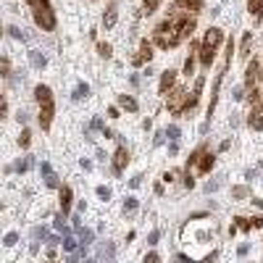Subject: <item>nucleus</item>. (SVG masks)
<instances>
[{"instance_id": "18", "label": "nucleus", "mask_w": 263, "mask_h": 263, "mask_svg": "<svg viewBox=\"0 0 263 263\" xmlns=\"http://www.w3.org/2000/svg\"><path fill=\"white\" fill-rule=\"evenodd\" d=\"M247 11L253 14L255 21H261V16H263V0H247Z\"/></svg>"}, {"instance_id": "53", "label": "nucleus", "mask_w": 263, "mask_h": 263, "mask_svg": "<svg viewBox=\"0 0 263 263\" xmlns=\"http://www.w3.org/2000/svg\"><path fill=\"white\" fill-rule=\"evenodd\" d=\"M253 205H258V208H263V197H253Z\"/></svg>"}, {"instance_id": "7", "label": "nucleus", "mask_w": 263, "mask_h": 263, "mask_svg": "<svg viewBox=\"0 0 263 263\" xmlns=\"http://www.w3.org/2000/svg\"><path fill=\"white\" fill-rule=\"evenodd\" d=\"M126 163H129V150H126L124 145H121L119 150H116V156H113V174L119 176L121 171L126 169Z\"/></svg>"}, {"instance_id": "11", "label": "nucleus", "mask_w": 263, "mask_h": 263, "mask_svg": "<svg viewBox=\"0 0 263 263\" xmlns=\"http://www.w3.org/2000/svg\"><path fill=\"white\" fill-rule=\"evenodd\" d=\"M197 61H200V66L208 69L210 63L216 61V50H213V48H205V45H200V50H197Z\"/></svg>"}, {"instance_id": "37", "label": "nucleus", "mask_w": 263, "mask_h": 263, "mask_svg": "<svg viewBox=\"0 0 263 263\" xmlns=\"http://www.w3.org/2000/svg\"><path fill=\"white\" fill-rule=\"evenodd\" d=\"M250 221H253V229H263V216H253Z\"/></svg>"}, {"instance_id": "45", "label": "nucleus", "mask_w": 263, "mask_h": 263, "mask_svg": "<svg viewBox=\"0 0 263 263\" xmlns=\"http://www.w3.org/2000/svg\"><path fill=\"white\" fill-rule=\"evenodd\" d=\"M100 255H103V258H105V255H108V258H111V255H113V245L103 247V250H100Z\"/></svg>"}, {"instance_id": "36", "label": "nucleus", "mask_w": 263, "mask_h": 263, "mask_svg": "<svg viewBox=\"0 0 263 263\" xmlns=\"http://www.w3.org/2000/svg\"><path fill=\"white\" fill-rule=\"evenodd\" d=\"M98 197H103V200H108V197H111V190H108V187H98Z\"/></svg>"}, {"instance_id": "12", "label": "nucleus", "mask_w": 263, "mask_h": 263, "mask_svg": "<svg viewBox=\"0 0 263 263\" xmlns=\"http://www.w3.org/2000/svg\"><path fill=\"white\" fill-rule=\"evenodd\" d=\"M247 126H250V129H255V132H263V111H261V108H253V111H250Z\"/></svg>"}, {"instance_id": "17", "label": "nucleus", "mask_w": 263, "mask_h": 263, "mask_svg": "<svg viewBox=\"0 0 263 263\" xmlns=\"http://www.w3.org/2000/svg\"><path fill=\"white\" fill-rule=\"evenodd\" d=\"M137 55L142 58L145 63H150V58H153V42H147V40H142L140 42V50H137Z\"/></svg>"}, {"instance_id": "40", "label": "nucleus", "mask_w": 263, "mask_h": 263, "mask_svg": "<svg viewBox=\"0 0 263 263\" xmlns=\"http://www.w3.org/2000/svg\"><path fill=\"white\" fill-rule=\"evenodd\" d=\"M5 111H8V103H5V98H3V95H0V119L5 116Z\"/></svg>"}, {"instance_id": "29", "label": "nucleus", "mask_w": 263, "mask_h": 263, "mask_svg": "<svg viewBox=\"0 0 263 263\" xmlns=\"http://www.w3.org/2000/svg\"><path fill=\"white\" fill-rule=\"evenodd\" d=\"M32 11H40V8H50V0H29Z\"/></svg>"}, {"instance_id": "6", "label": "nucleus", "mask_w": 263, "mask_h": 263, "mask_svg": "<svg viewBox=\"0 0 263 263\" xmlns=\"http://www.w3.org/2000/svg\"><path fill=\"white\" fill-rule=\"evenodd\" d=\"M53 113H55V103H42L40 105V126L42 129H50V124H53Z\"/></svg>"}, {"instance_id": "14", "label": "nucleus", "mask_w": 263, "mask_h": 263, "mask_svg": "<svg viewBox=\"0 0 263 263\" xmlns=\"http://www.w3.org/2000/svg\"><path fill=\"white\" fill-rule=\"evenodd\" d=\"M192 32H195V16H187L182 24H179V35H182V40H190Z\"/></svg>"}, {"instance_id": "20", "label": "nucleus", "mask_w": 263, "mask_h": 263, "mask_svg": "<svg viewBox=\"0 0 263 263\" xmlns=\"http://www.w3.org/2000/svg\"><path fill=\"white\" fill-rule=\"evenodd\" d=\"M61 208H63V213L71 208V187H61Z\"/></svg>"}, {"instance_id": "8", "label": "nucleus", "mask_w": 263, "mask_h": 263, "mask_svg": "<svg viewBox=\"0 0 263 263\" xmlns=\"http://www.w3.org/2000/svg\"><path fill=\"white\" fill-rule=\"evenodd\" d=\"M174 85H176V71H174V69H166V71L161 74V85H158V92L166 95Z\"/></svg>"}, {"instance_id": "41", "label": "nucleus", "mask_w": 263, "mask_h": 263, "mask_svg": "<svg viewBox=\"0 0 263 263\" xmlns=\"http://www.w3.org/2000/svg\"><path fill=\"white\" fill-rule=\"evenodd\" d=\"M247 253H250V245H240V247H237V255H240V258H245Z\"/></svg>"}, {"instance_id": "5", "label": "nucleus", "mask_w": 263, "mask_h": 263, "mask_svg": "<svg viewBox=\"0 0 263 263\" xmlns=\"http://www.w3.org/2000/svg\"><path fill=\"white\" fill-rule=\"evenodd\" d=\"M35 21H37V27H42L45 32L55 29V16H53V8H40V11H35Z\"/></svg>"}, {"instance_id": "47", "label": "nucleus", "mask_w": 263, "mask_h": 263, "mask_svg": "<svg viewBox=\"0 0 263 263\" xmlns=\"http://www.w3.org/2000/svg\"><path fill=\"white\" fill-rule=\"evenodd\" d=\"M255 176H258V171H255V169H247L245 171V179H255Z\"/></svg>"}, {"instance_id": "39", "label": "nucleus", "mask_w": 263, "mask_h": 263, "mask_svg": "<svg viewBox=\"0 0 263 263\" xmlns=\"http://www.w3.org/2000/svg\"><path fill=\"white\" fill-rule=\"evenodd\" d=\"M140 184H142V176H140V174L134 176V179H129V187H132V190H137Z\"/></svg>"}, {"instance_id": "38", "label": "nucleus", "mask_w": 263, "mask_h": 263, "mask_svg": "<svg viewBox=\"0 0 263 263\" xmlns=\"http://www.w3.org/2000/svg\"><path fill=\"white\" fill-rule=\"evenodd\" d=\"M184 187H195V179H192V174H190V171H187V174H184Z\"/></svg>"}, {"instance_id": "28", "label": "nucleus", "mask_w": 263, "mask_h": 263, "mask_svg": "<svg viewBox=\"0 0 263 263\" xmlns=\"http://www.w3.org/2000/svg\"><path fill=\"white\" fill-rule=\"evenodd\" d=\"M203 85H205V76H197L195 87H192V95H197V98H200V95H203Z\"/></svg>"}, {"instance_id": "42", "label": "nucleus", "mask_w": 263, "mask_h": 263, "mask_svg": "<svg viewBox=\"0 0 263 263\" xmlns=\"http://www.w3.org/2000/svg\"><path fill=\"white\" fill-rule=\"evenodd\" d=\"M163 137H166L163 132H156V137H153V145H163Z\"/></svg>"}, {"instance_id": "4", "label": "nucleus", "mask_w": 263, "mask_h": 263, "mask_svg": "<svg viewBox=\"0 0 263 263\" xmlns=\"http://www.w3.org/2000/svg\"><path fill=\"white\" fill-rule=\"evenodd\" d=\"M261 61H250L247 63V69H245V87L250 89V87H258V82H261Z\"/></svg>"}, {"instance_id": "15", "label": "nucleus", "mask_w": 263, "mask_h": 263, "mask_svg": "<svg viewBox=\"0 0 263 263\" xmlns=\"http://www.w3.org/2000/svg\"><path fill=\"white\" fill-rule=\"evenodd\" d=\"M35 98H37V103L42 105V103H50V100H53V92H50L48 85H37V87H35Z\"/></svg>"}, {"instance_id": "26", "label": "nucleus", "mask_w": 263, "mask_h": 263, "mask_svg": "<svg viewBox=\"0 0 263 263\" xmlns=\"http://www.w3.org/2000/svg\"><path fill=\"white\" fill-rule=\"evenodd\" d=\"M98 53L103 55V58H111V55H113V48H111L108 42H98Z\"/></svg>"}, {"instance_id": "19", "label": "nucleus", "mask_w": 263, "mask_h": 263, "mask_svg": "<svg viewBox=\"0 0 263 263\" xmlns=\"http://www.w3.org/2000/svg\"><path fill=\"white\" fill-rule=\"evenodd\" d=\"M232 197H234V200H247V197H250V187L237 184V187H232Z\"/></svg>"}, {"instance_id": "44", "label": "nucleus", "mask_w": 263, "mask_h": 263, "mask_svg": "<svg viewBox=\"0 0 263 263\" xmlns=\"http://www.w3.org/2000/svg\"><path fill=\"white\" fill-rule=\"evenodd\" d=\"M242 92H245V89H242V87H234V95H232V98H234V100H242V98H245V95H242Z\"/></svg>"}, {"instance_id": "46", "label": "nucleus", "mask_w": 263, "mask_h": 263, "mask_svg": "<svg viewBox=\"0 0 263 263\" xmlns=\"http://www.w3.org/2000/svg\"><path fill=\"white\" fill-rule=\"evenodd\" d=\"M142 63H145V61H142V58H140V55H137V53H134V55H132V66H142Z\"/></svg>"}, {"instance_id": "13", "label": "nucleus", "mask_w": 263, "mask_h": 263, "mask_svg": "<svg viewBox=\"0 0 263 263\" xmlns=\"http://www.w3.org/2000/svg\"><path fill=\"white\" fill-rule=\"evenodd\" d=\"M250 50H253V32H245V35H242V42H240V58L242 61L250 58Z\"/></svg>"}, {"instance_id": "3", "label": "nucleus", "mask_w": 263, "mask_h": 263, "mask_svg": "<svg viewBox=\"0 0 263 263\" xmlns=\"http://www.w3.org/2000/svg\"><path fill=\"white\" fill-rule=\"evenodd\" d=\"M221 42H224V29H219V27H208V29H205V35H203V42H200V45L219 50Z\"/></svg>"}, {"instance_id": "1", "label": "nucleus", "mask_w": 263, "mask_h": 263, "mask_svg": "<svg viewBox=\"0 0 263 263\" xmlns=\"http://www.w3.org/2000/svg\"><path fill=\"white\" fill-rule=\"evenodd\" d=\"M153 42L158 45L161 50H171L182 42V35H179V27H174L171 21H161L153 32Z\"/></svg>"}, {"instance_id": "48", "label": "nucleus", "mask_w": 263, "mask_h": 263, "mask_svg": "<svg viewBox=\"0 0 263 263\" xmlns=\"http://www.w3.org/2000/svg\"><path fill=\"white\" fill-rule=\"evenodd\" d=\"M108 116H111V119H121L119 116V108H108Z\"/></svg>"}, {"instance_id": "32", "label": "nucleus", "mask_w": 263, "mask_h": 263, "mask_svg": "<svg viewBox=\"0 0 263 263\" xmlns=\"http://www.w3.org/2000/svg\"><path fill=\"white\" fill-rule=\"evenodd\" d=\"M29 137H32L29 132H21V137H18V145H21V147H29Z\"/></svg>"}, {"instance_id": "16", "label": "nucleus", "mask_w": 263, "mask_h": 263, "mask_svg": "<svg viewBox=\"0 0 263 263\" xmlns=\"http://www.w3.org/2000/svg\"><path fill=\"white\" fill-rule=\"evenodd\" d=\"M119 105L121 108H124V111H129V113H134V111H137V100H134L132 98V95H119Z\"/></svg>"}, {"instance_id": "2", "label": "nucleus", "mask_w": 263, "mask_h": 263, "mask_svg": "<svg viewBox=\"0 0 263 263\" xmlns=\"http://www.w3.org/2000/svg\"><path fill=\"white\" fill-rule=\"evenodd\" d=\"M187 87H182V85H174L166 92V108H169V113L171 116H182L184 113V105H187Z\"/></svg>"}, {"instance_id": "35", "label": "nucleus", "mask_w": 263, "mask_h": 263, "mask_svg": "<svg viewBox=\"0 0 263 263\" xmlns=\"http://www.w3.org/2000/svg\"><path fill=\"white\" fill-rule=\"evenodd\" d=\"M8 32H11V35H14V37H16V40H24V37H27V35H24V32L18 29V27H11Z\"/></svg>"}, {"instance_id": "21", "label": "nucleus", "mask_w": 263, "mask_h": 263, "mask_svg": "<svg viewBox=\"0 0 263 263\" xmlns=\"http://www.w3.org/2000/svg\"><path fill=\"white\" fill-rule=\"evenodd\" d=\"M161 3H163V0H142V11L150 16V14H156V11H158V5H161Z\"/></svg>"}, {"instance_id": "54", "label": "nucleus", "mask_w": 263, "mask_h": 263, "mask_svg": "<svg viewBox=\"0 0 263 263\" xmlns=\"http://www.w3.org/2000/svg\"><path fill=\"white\" fill-rule=\"evenodd\" d=\"M0 35H3V27H0Z\"/></svg>"}, {"instance_id": "51", "label": "nucleus", "mask_w": 263, "mask_h": 263, "mask_svg": "<svg viewBox=\"0 0 263 263\" xmlns=\"http://www.w3.org/2000/svg\"><path fill=\"white\" fill-rule=\"evenodd\" d=\"M145 261H161V258H158V253H147Z\"/></svg>"}, {"instance_id": "34", "label": "nucleus", "mask_w": 263, "mask_h": 263, "mask_svg": "<svg viewBox=\"0 0 263 263\" xmlns=\"http://www.w3.org/2000/svg\"><path fill=\"white\" fill-rule=\"evenodd\" d=\"M219 187H221V182L216 179V182H208V184H205V192H216Z\"/></svg>"}, {"instance_id": "27", "label": "nucleus", "mask_w": 263, "mask_h": 263, "mask_svg": "<svg viewBox=\"0 0 263 263\" xmlns=\"http://www.w3.org/2000/svg\"><path fill=\"white\" fill-rule=\"evenodd\" d=\"M29 58H32V63H35L37 69H42V66H45V55H40L37 50H32V53H29Z\"/></svg>"}, {"instance_id": "31", "label": "nucleus", "mask_w": 263, "mask_h": 263, "mask_svg": "<svg viewBox=\"0 0 263 263\" xmlns=\"http://www.w3.org/2000/svg\"><path fill=\"white\" fill-rule=\"evenodd\" d=\"M87 95H89V87L87 85H79V87H76V92H74V98L79 100V98H87Z\"/></svg>"}, {"instance_id": "23", "label": "nucleus", "mask_w": 263, "mask_h": 263, "mask_svg": "<svg viewBox=\"0 0 263 263\" xmlns=\"http://www.w3.org/2000/svg\"><path fill=\"white\" fill-rule=\"evenodd\" d=\"M195 66H197V55H190V58L184 61V76H192V74H195Z\"/></svg>"}, {"instance_id": "49", "label": "nucleus", "mask_w": 263, "mask_h": 263, "mask_svg": "<svg viewBox=\"0 0 263 263\" xmlns=\"http://www.w3.org/2000/svg\"><path fill=\"white\" fill-rule=\"evenodd\" d=\"M174 176H176L174 171H166V174H163V182H174Z\"/></svg>"}, {"instance_id": "25", "label": "nucleus", "mask_w": 263, "mask_h": 263, "mask_svg": "<svg viewBox=\"0 0 263 263\" xmlns=\"http://www.w3.org/2000/svg\"><path fill=\"white\" fill-rule=\"evenodd\" d=\"M137 205H140L137 197H126V200H124V213H134V210H137Z\"/></svg>"}, {"instance_id": "10", "label": "nucleus", "mask_w": 263, "mask_h": 263, "mask_svg": "<svg viewBox=\"0 0 263 263\" xmlns=\"http://www.w3.org/2000/svg\"><path fill=\"white\" fill-rule=\"evenodd\" d=\"M116 21H119V8H116V3H111L105 8V14H103V27L113 29V27H116Z\"/></svg>"}, {"instance_id": "22", "label": "nucleus", "mask_w": 263, "mask_h": 263, "mask_svg": "<svg viewBox=\"0 0 263 263\" xmlns=\"http://www.w3.org/2000/svg\"><path fill=\"white\" fill-rule=\"evenodd\" d=\"M163 134H166L169 140H176V142H179V137H182V129H179L176 124H169V126L163 129Z\"/></svg>"}, {"instance_id": "43", "label": "nucleus", "mask_w": 263, "mask_h": 263, "mask_svg": "<svg viewBox=\"0 0 263 263\" xmlns=\"http://www.w3.org/2000/svg\"><path fill=\"white\" fill-rule=\"evenodd\" d=\"M179 153V145H176V140H171V145H169V156H176Z\"/></svg>"}, {"instance_id": "9", "label": "nucleus", "mask_w": 263, "mask_h": 263, "mask_svg": "<svg viewBox=\"0 0 263 263\" xmlns=\"http://www.w3.org/2000/svg\"><path fill=\"white\" fill-rule=\"evenodd\" d=\"M213 163H216V156H213V153H208V150H203L200 158H197V166H195V169L200 171V174H208V171L213 169Z\"/></svg>"}, {"instance_id": "30", "label": "nucleus", "mask_w": 263, "mask_h": 263, "mask_svg": "<svg viewBox=\"0 0 263 263\" xmlns=\"http://www.w3.org/2000/svg\"><path fill=\"white\" fill-rule=\"evenodd\" d=\"M0 76H11V61L8 58L0 61Z\"/></svg>"}, {"instance_id": "33", "label": "nucleus", "mask_w": 263, "mask_h": 263, "mask_svg": "<svg viewBox=\"0 0 263 263\" xmlns=\"http://www.w3.org/2000/svg\"><path fill=\"white\" fill-rule=\"evenodd\" d=\"M158 240H161V232L156 229V232H150V237H147V245H156Z\"/></svg>"}, {"instance_id": "24", "label": "nucleus", "mask_w": 263, "mask_h": 263, "mask_svg": "<svg viewBox=\"0 0 263 263\" xmlns=\"http://www.w3.org/2000/svg\"><path fill=\"white\" fill-rule=\"evenodd\" d=\"M234 221H237L234 227H237V229H242V232H250V229H253V221H250V219H245V216H237Z\"/></svg>"}, {"instance_id": "52", "label": "nucleus", "mask_w": 263, "mask_h": 263, "mask_svg": "<svg viewBox=\"0 0 263 263\" xmlns=\"http://www.w3.org/2000/svg\"><path fill=\"white\" fill-rule=\"evenodd\" d=\"M74 245H76L74 240H66V242H63V247H66V250H74Z\"/></svg>"}, {"instance_id": "50", "label": "nucleus", "mask_w": 263, "mask_h": 263, "mask_svg": "<svg viewBox=\"0 0 263 263\" xmlns=\"http://www.w3.org/2000/svg\"><path fill=\"white\" fill-rule=\"evenodd\" d=\"M229 147H232V140H224V142L219 145V150H229Z\"/></svg>"}]
</instances>
